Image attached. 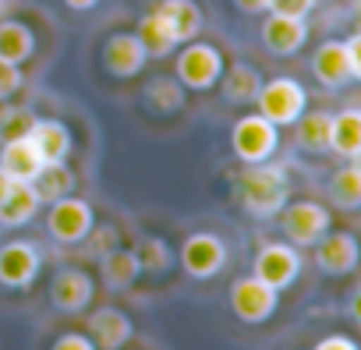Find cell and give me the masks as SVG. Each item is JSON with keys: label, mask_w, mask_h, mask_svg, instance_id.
Here are the masks:
<instances>
[{"label": "cell", "mask_w": 361, "mask_h": 350, "mask_svg": "<svg viewBox=\"0 0 361 350\" xmlns=\"http://www.w3.org/2000/svg\"><path fill=\"white\" fill-rule=\"evenodd\" d=\"M287 195H290V185H287V170L283 166H273L266 159V163H252L245 170V177H241V206H245L248 216H255V220L276 216L287 206Z\"/></svg>", "instance_id": "6da1fadb"}, {"label": "cell", "mask_w": 361, "mask_h": 350, "mask_svg": "<svg viewBox=\"0 0 361 350\" xmlns=\"http://www.w3.org/2000/svg\"><path fill=\"white\" fill-rule=\"evenodd\" d=\"M312 75L326 89H340L361 78V36H347L343 43H322L312 54Z\"/></svg>", "instance_id": "7a4b0ae2"}, {"label": "cell", "mask_w": 361, "mask_h": 350, "mask_svg": "<svg viewBox=\"0 0 361 350\" xmlns=\"http://www.w3.org/2000/svg\"><path fill=\"white\" fill-rule=\"evenodd\" d=\"M259 113L269 120V124H294L301 113H305V103H308V92L301 82L294 78H273V82H262L259 96Z\"/></svg>", "instance_id": "3957f363"}, {"label": "cell", "mask_w": 361, "mask_h": 350, "mask_svg": "<svg viewBox=\"0 0 361 350\" xmlns=\"http://www.w3.org/2000/svg\"><path fill=\"white\" fill-rule=\"evenodd\" d=\"M173 71H177V82L185 85V89L206 92V89H213V85L220 82V75H224V57H220V50L209 46V43H188L185 50L177 54Z\"/></svg>", "instance_id": "277c9868"}, {"label": "cell", "mask_w": 361, "mask_h": 350, "mask_svg": "<svg viewBox=\"0 0 361 350\" xmlns=\"http://www.w3.org/2000/svg\"><path fill=\"white\" fill-rule=\"evenodd\" d=\"M276 142H280V127L269 124L262 113H248L234 124L231 131V145L238 152L241 163H266L273 152H276Z\"/></svg>", "instance_id": "5b68a950"}, {"label": "cell", "mask_w": 361, "mask_h": 350, "mask_svg": "<svg viewBox=\"0 0 361 350\" xmlns=\"http://www.w3.org/2000/svg\"><path fill=\"white\" fill-rule=\"evenodd\" d=\"M96 227V213L85 199H75V195H64L57 202H50V220H47V230L54 241L61 244H78L92 234Z\"/></svg>", "instance_id": "8992f818"}, {"label": "cell", "mask_w": 361, "mask_h": 350, "mask_svg": "<svg viewBox=\"0 0 361 350\" xmlns=\"http://www.w3.org/2000/svg\"><path fill=\"white\" fill-rule=\"evenodd\" d=\"M280 230L294 248H312L329 230V209L319 202H290L280 209Z\"/></svg>", "instance_id": "52a82bcc"}, {"label": "cell", "mask_w": 361, "mask_h": 350, "mask_svg": "<svg viewBox=\"0 0 361 350\" xmlns=\"http://www.w3.org/2000/svg\"><path fill=\"white\" fill-rule=\"evenodd\" d=\"M276 304H280V290L266 287L259 276H241V280L231 287V308H234V315H238L241 322H248V325L266 322V318L276 311Z\"/></svg>", "instance_id": "ba28073f"}, {"label": "cell", "mask_w": 361, "mask_h": 350, "mask_svg": "<svg viewBox=\"0 0 361 350\" xmlns=\"http://www.w3.org/2000/svg\"><path fill=\"white\" fill-rule=\"evenodd\" d=\"M180 265L195 280H209L227 265V244L216 234H192L180 248Z\"/></svg>", "instance_id": "9c48e42d"}, {"label": "cell", "mask_w": 361, "mask_h": 350, "mask_svg": "<svg viewBox=\"0 0 361 350\" xmlns=\"http://www.w3.org/2000/svg\"><path fill=\"white\" fill-rule=\"evenodd\" d=\"M39 251L29 241H8L0 248V287L8 290H22L39 276Z\"/></svg>", "instance_id": "30bf717a"}, {"label": "cell", "mask_w": 361, "mask_h": 350, "mask_svg": "<svg viewBox=\"0 0 361 350\" xmlns=\"http://www.w3.org/2000/svg\"><path fill=\"white\" fill-rule=\"evenodd\" d=\"M301 273V258L290 244H266L259 255H255V276L273 287V290H287Z\"/></svg>", "instance_id": "8fae6325"}, {"label": "cell", "mask_w": 361, "mask_h": 350, "mask_svg": "<svg viewBox=\"0 0 361 350\" xmlns=\"http://www.w3.org/2000/svg\"><path fill=\"white\" fill-rule=\"evenodd\" d=\"M145 61H149V54L135 32H114L103 46V68L114 78H135L145 68Z\"/></svg>", "instance_id": "7c38bea8"}, {"label": "cell", "mask_w": 361, "mask_h": 350, "mask_svg": "<svg viewBox=\"0 0 361 350\" xmlns=\"http://www.w3.org/2000/svg\"><path fill=\"white\" fill-rule=\"evenodd\" d=\"M315 265L322 269V273H329V276H347V273H354V265H357V241H354V234H347V230H340V234H322L319 241H315Z\"/></svg>", "instance_id": "4fadbf2b"}, {"label": "cell", "mask_w": 361, "mask_h": 350, "mask_svg": "<svg viewBox=\"0 0 361 350\" xmlns=\"http://www.w3.org/2000/svg\"><path fill=\"white\" fill-rule=\"evenodd\" d=\"M152 15L166 25V32L173 36V43H192L202 32V11L195 0H159L152 8Z\"/></svg>", "instance_id": "5bb4252c"}, {"label": "cell", "mask_w": 361, "mask_h": 350, "mask_svg": "<svg viewBox=\"0 0 361 350\" xmlns=\"http://www.w3.org/2000/svg\"><path fill=\"white\" fill-rule=\"evenodd\" d=\"M305 39H308L305 18H287V15H273V11H269V18L262 22V43H266V50L276 54V57L298 54V50L305 46Z\"/></svg>", "instance_id": "9a60e30c"}, {"label": "cell", "mask_w": 361, "mask_h": 350, "mask_svg": "<svg viewBox=\"0 0 361 350\" xmlns=\"http://www.w3.org/2000/svg\"><path fill=\"white\" fill-rule=\"evenodd\" d=\"M131 329L135 325H131V318L121 308H99L89 318V332H92L96 350H121L131 339Z\"/></svg>", "instance_id": "2e32d148"}, {"label": "cell", "mask_w": 361, "mask_h": 350, "mask_svg": "<svg viewBox=\"0 0 361 350\" xmlns=\"http://www.w3.org/2000/svg\"><path fill=\"white\" fill-rule=\"evenodd\" d=\"M39 202H43V199H39V192H36L32 181H11L8 192H4V199H0V223H4V227H22V223H29V220L36 216Z\"/></svg>", "instance_id": "e0dca14e"}, {"label": "cell", "mask_w": 361, "mask_h": 350, "mask_svg": "<svg viewBox=\"0 0 361 350\" xmlns=\"http://www.w3.org/2000/svg\"><path fill=\"white\" fill-rule=\"evenodd\" d=\"M54 304L61 311H85L92 301V280L85 269H61L54 276Z\"/></svg>", "instance_id": "ac0fdd59"}, {"label": "cell", "mask_w": 361, "mask_h": 350, "mask_svg": "<svg viewBox=\"0 0 361 350\" xmlns=\"http://www.w3.org/2000/svg\"><path fill=\"white\" fill-rule=\"evenodd\" d=\"M0 170H4L11 181H32L36 173L43 170V156L32 145V138L4 142V152H0Z\"/></svg>", "instance_id": "d6986e66"}, {"label": "cell", "mask_w": 361, "mask_h": 350, "mask_svg": "<svg viewBox=\"0 0 361 350\" xmlns=\"http://www.w3.org/2000/svg\"><path fill=\"white\" fill-rule=\"evenodd\" d=\"M29 138L39 149L43 163H68V156H71V131H68L64 120H36Z\"/></svg>", "instance_id": "ffe728a7"}, {"label": "cell", "mask_w": 361, "mask_h": 350, "mask_svg": "<svg viewBox=\"0 0 361 350\" xmlns=\"http://www.w3.org/2000/svg\"><path fill=\"white\" fill-rule=\"evenodd\" d=\"M329 149L340 152L343 159H357L361 156V113L354 106L333 113L329 124Z\"/></svg>", "instance_id": "44dd1931"}, {"label": "cell", "mask_w": 361, "mask_h": 350, "mask_svg": "<svg viewBox=\"0 0 361 350\" xmlns=\"http://www.w3.org/2000/svg\"><path fill=\"white\" fill-rule=\"evenodd\" d=\"M36 50V36L25 22H0V61L25 64Z\"/></svg>", "instance_id": "7402d4cb"}, {"label": "cell", "mask_w": 361, "mask_h": 350, "mask_svg": "<svg viewBox=\"0 0 361 350\" xmlns=\"http://www.w3.org/2000/svg\"><path fill=\"white\" fill-rule=\"evenodd\" d=\"M220 89H224V99L227 103H255L259 89H262V78L252 64H234L220 75Z\"/></svg>", "instance_id": "603a6c76"}, {"label": "cell", "mask_w": 361, "mask_h": 350, "mask_svg": "<svg viewBox=\"0 0 361 350\" xmlns=\"http://www.w3.org/2000/svg\"><path fill=\"white\" fill-rule=\"evenodd\" d=\"M32 185H36L39 199L57 202V199H64V195L75 192V170L68 163H43V170L32 177Z\"/></svg>", "instance_id": "cb8c5ba5"}, {"label": "cell", "mask_w": 361, "mask_h": 350, "mask_svg": "<svg viewBox=\"0 0 361 350\" xmlns=\"http://www.w3.org/2000/svg\"><path fill=\"white\" fill-rule=\"evenodd\" d=\"M329 199L336 209L354 213L361 206V166L350 159L340 173H333V185H329Z\"/></svg>", "instance_id": "d4e9b609"}, {"label": "cell", "mask_w": 361, "mask_h": 350, "mask_svg": "<svg viewBox=\"0 0 361 350\" xmlns=\"http://www.w3.org/2000/svg\"><path fill=\"white\" fill-rule=\"evenodd\" d=\"M138 273H142V265H138L135 251L110 248V251L103 255V280H106V287L124 290V287H131V283H135V276H138Z\"/></svg>", "instance_id": "484cf974"}, {"label": "cell", "mask_w": 361, "mask_h": 350, "mask_svg": "<svg viewBox=\"0 0 361 350\" xmlns=\"http://www.w3.org/2000/svg\"><path fill=\"white\" fill-rule=\"evenodd\" d=\"M294 124H298V142H301L308 152H326V149H329V124H333V113H326V110L301 113Z\"/></svg>", "instance_id": "4316f807"}, {"label": "cell", "mask_w": 361, "mask_h": 350, "mask_svg": "<svg viewBox=\"0 0 361 350\" xmlns=\"http://www.w3.org/2000/svg\"><path fill=\"white\" fill-rule=\"evenodd\" d=\"M135 36H138V43L145 46V54H149V57H166V54H173V50H177L173 36L166 32V25H163L152 11L138 22V32H135Z\"/></svg>", "instance_id": "83f0119b"}, {"label": "cell", "mask_w": 361, "mask_h": 350, "mask_svg": "<svg viewBox=\"0 0 361 350\" xmlns=\"http://www.w3.org/2000/svg\"><path fill=\"white\" fill-rule=\"evenodd\" d=\"M145 99L156 113H173V110H180V103H185V85H180L177 78H152L149 89H145Z\"/></svg>", "instance_id": "f1b7e54d"}, {"label": "cell", "mask_w": 361, "mask_h": 350, "mask_svg": "<svg viewBox=\"0 0 361 350\" xmlns=\"http://www.w3.org/2000/svg\"><path fill=\"white\" fill-rule=\"evenodd\" d=\"M36 113L32 110H25V106H15V110H8L4 117H0V142H15V138H29L32 135V127H36Z\"/></svg>", "instance_id": "f546056e"}, {"label": "cell", "mask_w": 361, "mask_h": 350, "mask_svg": "<svg viewBox=\"0 0 361 350\" xmlns=\"http://www.w3.org/2000/svg\"><path fill=\"white\" fill-rule=\"evenodd\" d=\"M135 258H138V265H142L145 273H166V269H170V248H166V241H159V237H145V241L135 248Z\"/></svg>", "instance_id": "4dcf8cb0"}, {"label": "cell", "mask_w": 361, "mask_h": 350, "mask_svg": "<svg viewBox=\"0 0 361 350\" xmlns=\"http://www.w3.org/2000/svg\"><path fill=\"white\" fill-rule=\"evenodd\" d=\"M319 4V0H269V8L273 15H287V18H308V11Z\"/></svg>", "instance_id": "1f68e13d"}, {"label": "cell", "mask_w": 361, "mask_h": 350, "mask_svg": "<svg viewBox=\"0 0 361 350\" xmlns=\"http://www.w3.org/2000/svg\"><path fill=\"white\" fill-rule=\"evenodd\" d=\"M22 71H18V64H8V61H0V99H8V96H15L18 89H22Z\"/></svg>", "instance_id": "d6a6232c"}, {"label": "cell", "mask_w": 361, "mask_h": 350, "mask_svg": "<svg viewBox=\"0 0 361 350\" xmlns=\"http://www.w3.org/2000/svg\"><path fill=\"white\" fill-rule=\"evenodd\" d=\"M50 350H96V343H92L85 332H64V336L54 339Z\"/></svg>", "instance_id": "836d02e7"}, {"label": "cell", "mask_w": 361, "mask_h": 350, "mask_svg": "<svg viewBox=\"0 0 361 350\" xmlns=\"http://www.w3.org/2000/svg\"><path fill=\"white\" fill-rule=\"evenodd\" d=\"M315 350H357V343L350 336H326Z\"/></svg>", "instance_id": "e575fe53"}, {"label": "cell", "mask_w": 361, "mask_h": 350, "mask_svg": "<svg viewBox=\"0 0 361 350\" xmlns=\"http://www.w3.org/2000/svg\"><path fill=\"white\" fill-rule=\"evenodd\" d=\"M96 237H99V241H96V251H103V244H106V251L117 248V230H114V227H99Z\"/></svg>", "instance_id": "d590c367"}, {"label": "cell", "mask_w": 361, "mask_h": 350, "mask_svg": "<svg viewBox=\"0 0 361 350\" xmlns=\"http://www.w3.org/2000/svg\"><path fill=\"white\" fill-rule=\"evenodd\" d=\"M234 4H238L245 15H259V11H266V8H269V0H234Z\"/></svg>", "instance_id": "8d00e7d4"}, {"label": "cell", "mask_w": 361, "mask_h": 350, "mask_svg": "<svg viewBox=\"0 0 361 350\" xmlns=\"http://www.w3.org/2000/svg\"><path fill=\"white\" fill-rule=\"evenodd\" d=\"M68 8H75V11H89V8H96L99 0H64Z\"/></svg>", "instance_id": "74e56055"}, {"label": "cell", "mask_w": 361, "mask_h": 350, "mask_svg": "<svg viewBox=\"0 0 361 350\" xmlns=\"http://www.w3.org/2000/svg\"><path fill=\"white\" fill-rule=\"evenodd\" d=\"M8 185H11V177H8V173H4V170H0V199H4V192H8Z\"/></svg>", "instance_id": "f35d334b"}, {"label": "cell", "mask_w": 361, "mask_h": 350, "mask_svg": "<svg viewBox=\"0 0 361 350\" xmlns=\"http://www.w3.org/2000/svg\"><path fill=\"white\" fill-rule=\"evenodd\" d=\"M0 4H4V0H0Z\"/></svg>", "instance_id": "ab89813d"}]
</instances>
